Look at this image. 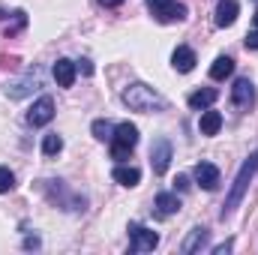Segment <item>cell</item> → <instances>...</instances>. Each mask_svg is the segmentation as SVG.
<instances>
[{
	"instance_id": "16",
	"label": "cell",
	"mask_w": 258,
	"mask_h": 255,
	"mask_svg": "<svg viewBox=\"0 0 258 255\" xmlns=\"http://www.w3.org/2000/svg\"><path fill=\"white\" fill-rule=\"evenodd\" d=\"M111 177H114L120 186H129V189L141 183V171H138V168H132V165H117V168L111 171Z\"/></svg>"
},
{
	"instance_id": "25",
	"label": "cell",
	"mask_w": 258,
	"mask_h": 255,
	"mask_svg": "<svg viewBox=\"0 0 258 255\" xmlns=\"http://www.w3.org/2000/svg\"><path fill=\"white\" fill-rule=\"evenodd\" d=\"M231 249H234V243H231V240H225V243L213 246V255H225V252H231Z\"/></svg>"
},
{
	"instance_id": "13",
	"label": "cell",
	"mask_w": 258,
	"mask_h": 255,
	"mask_svg": "<svg viewBox=\"0 0 258 255\" xmlns=\"http://www.w3.org/2000/svg\"><path fill=\"white\" fill-rule=\"evenodd\" d=\"M195 51L189 48V45H177L174 48V54H171V66L177 69V72H192L195 69Z\"/></svg>"
},
{
	"instance_id": "6",
	"label": "cell",
	"mask_w": 258,
	"mask_h": 255,
	"mask_svg": "<svg viewBox=\"0 0 258 255\" xmlns=\"http://www.w3.org/2000/svg\"><path fill=\"white\" fill-rule=\"evenodd\" d=\"M51 120H54V99L51 96H39L30 105V111H27V123L30 126H45Z\"/></svg>"
},
{
	"instance_id": "4",
	"label": "cell",
	"mask_w": 258,
	"mask_h": 255,
	"mask_svg": "<svg viewBox=\"0 0 258 255\" xmlns=\"http://www.w3.org/2000/svg\"><path fill=\"white\" fill-rule=\"evenodd\" d=\"M147 9L159 24H174L186 18V6L177 0H147Z\"/></svg>"
},
{
	"instance_id": "22",
	"label": "cell",
	"mask_w": 258,
	"mask_h": 255,
	"mask_svg": "<svg viewBox=\"0 0 258 255\" xmlns=\"http://www.w3.org/2000/svg\"><path fill=\"white\" fill-rule=\"evenodd\" d=\"M24 24H27V12H21V9H18V12H15V21L6 27V36H15V33H21V30H24Z\"/></svg>"
},
{
	"instance_id": "14",
	"label": "cell",
	"mask_w": 258,
	"mask_h": 255,
	"mask_svg": "<svg viewBox=\"0 0 258 255\" xmlns=\"http://www.w3.org/2000/svg\"><path fill=\"white\" fill-rule=\"evenodd\" d=\"M51 75H54V81H57L60 87H72V84H75V63L66 60V57H60L57 63L51 66Z\"/></svg>"
},
{
	"instance_id": "11",
	"label": "cell",
	"mask_w": 258,
	"mask_h": 255,
	"mask_svg": "<svg viewBox=\"0 0 258 255\" xmlns=\"http://www.w3.org/2000/svg\"><path fill=\"white\" fill-rule=\"evenodd\" d=\"M153 207H156V216L159 219H168V216H174L180 210V198L174 192H159L156 201H153Z\"/></svg>"
},
{
	"instance_id": "9",
	"label": "cell",
	"mask_w": 258,
	"mask_h": 255,
	"mask_svg": "<svg viewBox=\"0 0 258 255\" xmlns=\"http://www.w3.org/2000/svg\"><path fill=\"white\" fill-rule=\"evenodd\" d=\"M39 84H42V78H39V69H33V72H27L24 78H18V81L6 84V96H9V99H21V96L33 93Z\"/></svg>"
},
{
	"instance_id": "2",
	"label": "cell",
	"mask_w": 258,
	"mask_h": 255,
	"mask_svg": "<svg viewBox=\"0 0 258 255\" xmlns=\"http://www.w3.org/2000/svg\"><path fill=\"white\" fill-rule=\"evenodd\" d=\"M255 171H258V153H249V159L240 165V171H237V177H234V186H231L228 198H225V210H222V216H228V213L243 201V195H246V189H249Z\"/></svg>"
},
{
	"instance_id": "3",
	"label": "cell",
	"mask_w": 258,
	"mask_h": 255,
	"mask_svg": "<svg viewBox=\"0 0 258 255\" xmlns=\"http://www.w3.org/2000/svg\"><path fill=\"white\" fill-rule=\"evenodd\" d=\"M138 144V126L135 123H117L114 126V135H111V159H117V162H123L129 159V153H132V147Z\"/></svg>"
},
{
	"instance_id": "17",
	"label": "cell",
	"mask_w": 258,
	"mask_h": 255,
	"mask_svg": "<svg viewBox=\"0 0 258 255\" xmlns=\"http://www.w3.org/2000/svg\"><path fill=\"white\" fill-rule=\"evenodd\" d=\"M198 129H201V135H216L222 129V114L213 111V108H204V114L198 120Z\"/></svg>"
},
{
	"instance_id": "5",
	"label": "cell",
	"mask_w": 258,
	"mask_h": 255,
	"mask_svg": "<svg viewBox=\"0 0 258 255\" xmlns=\"http://www.w3.org/2000/svg\"><path fill=\"white\" fill-rule=\"evenodd\" d=\"M156 246H159V234L156 231H150V228H144L138 222L129 225V252H153Z\"/></svg>"
},
{
	"instance_id": "1",
	"label": "cell",
	"mask_w": 258,
	"mask_h": 255,
	"mask_svg": "<svg viewBox=\"0 0 258 255\" xmlns=\"http://www.w3.org/2000/svg\"><path fill=\"white\" fill-rule=\"evenodd\" d=\"M120 99L126 102L132 111H141V114H150V111H162L165 108V99L153 90V87H147V84H129L126 90L120 93Z\"/></svg>"
},
{
	"instance_id": "28",
	"label": "cell",
	"mask_w": 258,
	"mask_h": 255,
	"mask_svg": "<svg viewBox=\"0 0 258 255\" xmlns=\"http://www.w3.org/2000/svg\"><path fill=\"white\" fill-rule=\"evenodd\" d=\"M99 3H102V6H105V9H114V6H120V3H123V0H99Z\"/></svg>"
},
{
	"instance_id": "15",
	"label": "cell",
	"mask_w": 258,
	"mask_h": 255,
	"mask_svg": "<svg viewBox=\"0 0 258 255\" xmlns=\"http://www.w3.org/2000/svg\"><path fill=\"white\" fill-rule=\"evenodd\" d=\"M216 96H219V93H216L213 87H201V90L189 93L186 102H189V108H195V111H204V108H210V105L216 102Z\"/></svg>"
},
{
	"instance_id": "23",
	"label": "cell",
	"mask_w": 258,
	"mask_h": 255,
	"mask_svg": "<svg viewBox=\"0 0 258 255\" xmlns=\"http://www.w3.org/2000/svg\"><path fill=\"white\" fill-rule=\"evenodd\" d=\"M12 186H15V174H12L6 165H0V195H3V192H9Z\"/></svg>"
},
{
	"instance_id": "12",
	"label": "cell",
	"mask_w": 258,
	"mask_h": 255,
	"mask_svg": "<svg viewBox=\"0 0 258 255\" xmlns=\"http://www.w3.org/2000/svg\"><path fill=\"white\" fill-rule=\"evenodd\" d=\"M237 12H240L237 0H219L216 3V27H231L237 21Z\"/></svg>"
},
{
	"instance_id": "7",
	"label": "cell",
	"mask_w": 258,
	"mask_h": 255,
	"mask_svg": "<svg viewBox=\"0 0 258 255\" xmlns=\"http://www.w3.org/2000/svg\"><path fill=\"white\" fill-rule=\"evenodd\" d=\"M150 165H153V174L168 171V165H171V141L168 138H156L150 144Z\"/></svg>"
},
{
	"instance_id": "10",
	"label": "cell",
	"mask_w": 258,
	"mask_h": 255,
	"mask_svg": "<svg viewBox=\"0 0 258 255\" xmlns=\"http://www.w3.org/2000/svg\"><path fill=\"white\" fill-rule=\"evenodd\" d=\"M195 180L201 183V189L213 192L219 186V168H216L213 162H198V165H195Z\"/></svg>"
},
{
	"instance_id": "27",
	"label": "cell",
	"mask_w": 258,
	"mask_h": 255,
	"mask_svg": "<svg viewBox=\"0 0 258 255\" xmlns=\"http://www.w3.org/2000/svg\"><path fill=\"white\" fill-rule=\"evenodd\" d=\"M24 249H39V237H27L24 240Z\"/></svg>"
},
{
	"instance_id": "30",
	"label": "cell",
	"mask_w": 258,
	"mask_h": 255,
	"mask_svg": "<svg viewBox=\"0 0 258 255\" xmlns=\"http://www.w3.org/2000/svg\"><path fill=\"white\" fill-rule=\"evenodd\" d=\"M255 24H258V9H255Z\"/></svg>"
},
{
	"instance_id": "20",
	"label": "cell",
	"mask_w": 258,
	"mask_h": 255,
	"mask_svg": "<svg viewBox=\"0 0 258 255\" xmlns=\"http://www.w3.org/2000/svg\"><path fill=\"white\" fill-rule=\"evenodd\" d=\"M60 150H63V138H60L57 132H48V135L42 138V153H45V156H57Z\"/></svg>"
},
{
	"instance_id": "21",
	"label": "cell",
	"mask_w": 258,
	"mask_h": 255,
	"mask_svg": "<svg viewBox=\"0 0 258 255\" xmlns=\"http://www.w3.org/2000/svg\"><path fill=\"white\" fill-rule=\"evenodd\" d=\"M90 129H93V135H96L99 141H105V138L111 141V135H114V126H111L108 120H93V126Z\"/></svg>"
},
{
	"instance_id": "18",
	"label": "cell",
	"mask_w": 258,
	"mask_h": 255,
	"mask_svg": "<svg viewBox=\"0 0 258 255\" xmlns=\"http://www.w3.org/2000/svg\"><path fill=\"white\" fill-rule=\"evenodd\" d=\"M204 243H207V228H192V231H189V237L183 240V246H180V252L192 255V252H198V249H201Z\"/></svg>"
},
{
	"instance_id": "29",
	"label": "cell",
	"mask_w": 258,
	"mask_h": 255,
	"mask_svg": "<svg viewBox=\"0 0 258 255\" xmlns=\"http://www.w3.org/2000/svg\"><path fill=\"white\" fill-rule=\"evenodd\" d=\"M81 72H84V75H90V72H93V66H90V60H81Z\"/></svg>"
},
{
	"instance_id": "24",
	"label": "cell",
	"mask_w": 258,
	"mask_h": 255,
	"mask_svg": "<svg viewBox=\"0 0 258 255\" xmlns=\"http://www.w3.org/2000/svg\"><path fill=\"white\" fill-rule=\"evenodd\" d=\"M243 45H246L249 51H258V30H252V33H246V39H243Z\"/></svg>"
},
{
	"instance_id": "26",
	"label": "cell",
	"mask_w": 258,
	"mask_h": 255,
	"mask_svg": "<svg viewBox=\"0 0 258 255\" xmlns=\"http://www.w3.org/2000/svg\"><path fill=\"white\" fill-rule=\"evenodd\" d=\"M174 186H177L180 192H186V189H189V177H186V174H177V180H174Z\"/></svg>"
},
{
	"instance_id": "8",
	"label": "cell",
	"mask_w": 258,
	"mask_h": 255,
	"mask_svg": "<svg viewBox=\"0 0 258 255\" xmlns=\"http://www.w3.org/2000/svg\"><path fill=\"white\" fill-rule=\"evenodd\" d=\"M231 102H234V108H240V111H249V108L255 105V87H252L249 78H237V81H234V87H231Z\"/></svg>"
},
{
	"instance_id": "19",
	"label": "cell",
	"mask_w": 258,
	"mask_h": 255,
	"mask_svg": "<svg viewBox=\"0 0 258 255\" xmlns=\"http://www.w3.org/2000/svg\"><path fill=\"white\" fill-rule=\"evenodd\" d=\"M231 72H234V60H231V57H225V54H222V57H216L213 66H210V78H213V81H225Z\"/></svg>"
}]
</instances>
